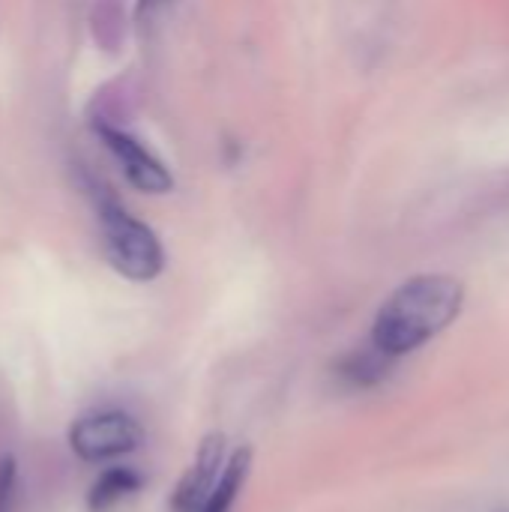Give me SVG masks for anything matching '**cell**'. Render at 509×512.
Listing matches in <instances>:
<instances>
[{
  "instance_id": "cell-1",
  "label": "cell",
  "mask_w": 509,
  "mask_h": 512,
  "mask_svg": "<svg viewBox=\"0 0 509 512\" xmlns=\"http://www.w3.org/2000/svg\"><path fill=\"white\" fill-rule=\"evenodd\" d=\"M465 288L444 273H426L396 288L378 309L372 324V348L396 360L414 354L444 333L462 312Z\"/></svg>"
},
{
  "instance_id": "cell-2",
  "label": "cell",
  "mask_w": 509,
  "mask_h": 512,
  "mask_svg": "<svg viewBox=\"0 0 509 512\" xmlns=\"http://www.w3.org/2000/svg\"><path fill=\"white\" fill-rule=\"evenodd\" d=\"M96 210H99L102 243L111 267L132 282H153L165 267V252L159 237L111 198H102Z\"/></svg>"
},
{
  "instance_id": "cell-3",
  "label": "cell",
  "mask_w": 509,
  "mask_h": 512,
  "mask_svg": "<svg viewBox=\"0 0 509 512\" xmlns=\"http://www.w3.org/2000/svg\"><path fill=\"white\" fill-rule=\"evenodd\" d=\"M144 441V432L135 417L123 411H99L75 420L69 429V447L81 462L99 465L135 453Z\"/></svg>"
},
{
  "instance_id": "cell-4",
  "label": "cell",
  "mask_w": 509,
  "mask_h": 512,
  "mask_svg": "<svg viewBox=\"0 0 509 512\" xmlns=\"http://www.w3.org/2000/svg\"><path fill=\"white\" fill-rule=\"evenodd\" d=\"M96 135H99L102 144L111 150V156L120 162L126 180H129L135 189H141V192H147V195H165V192H171V186H174L171 171H168V168L141 144V141H135L129 132L114 129V126H108V123H96Z\"/></svg>"
},
{
  "instance_id": "cell-5",
  "label": "cell",
  "mask_w": 509,
  "mask_h": 512,
  "mask_svg": "<svg viewBox=\"0 0 509 512\" xmlns=\"http://www.w3.org/2000/svg\"><path fill=\"white\" fill-rule=\"evenodd\" d=\"M225 465V435L213 432L198 444V453L186 474L180 477L174 495H171V510L174 512H198L207 501L210 489L219 480V471Z\"/></svg>"
},
{
  "instance_id": "cell-6",
  "label": "cell",
  "mask_w": 509,
  "mask_h": 512,
  "mask_svg": "<svg viewBox=\"0 0 509 512\" xmlns=\"http://www.w3.org/2000/svg\"><path fill=\"white\" fill-rule=\"evenodd\" d=\"M249 468H252V450L249 447H240L231 453V459H225L222 471H219V480L216 486L210 489L207 501L201 504L198 512H231L237 495L243 492L246 486V477H249Z\"/></svg>"
},
{
  "instance_id": "cell-7",
  "label": "cell",
  "mask_w": 509,
  "mask_h": 512,
  "mask_svg": "<svg viewBox=\"0 0 509 512\" xmlns=\"http://www.w3.org/2000/svg\"><path fill=\"white\" fill-rule=\"evenodd\" d=\"M141 489V477L132 468H111L105 471L87 492V510L108 512L114 510L123 498L135 495Z\"/></svg>"
},
{
  "instance_id": "cell-8",
  "label": "cell",
  "mask_w": 509,
  "mask_h": 512,
  "mask_svg": "<svg viewBox=\"0 0 509 512\" xmlns=\"http://www.w3.org/2000/svg\"><path fill=\"white\" fill-rule=\"evenodd\" d=\"M390 363H393L390 357H384L378 348L369 345L366 351H357V354H351L342 363V375L348 381H354V384H375V381H381L387 375V366Z\"/></svg>"
},
{
  "instance_id": "cell-9",
  "label": "cell",
  "mask_w": 509,
  "mask_h": 512,
  "mask_svg": "<svg viewBox=\"0 0 509 512\" xmlns=\"http://www.w3.org/2000/svg\"><path fill=\"white\" fill-rule=\"evenodd\" d=\"M15 480H18V465H15V459H12V456H0V512L12 510Z\"/></svg>"
},
{
  "instance_id": "cell-10",
  "label": "cell",
  "mask_w": 509,
  "mask_h": 512,
  "mask_svg": "<svg viewBox=\"0 0 509 512\" xmlns=\"http://www.w3.org/2000/svg\"><path fill=\"white\" fill-rule=\"evenodd\" d=\"M159 3H165V0H141V12H150V9H156Z\"/></svg>"
}]
</instances>
